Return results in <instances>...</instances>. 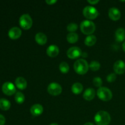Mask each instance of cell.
Masks as SVG:
<instances>
[{
	"instance_id": "6da1fadb",
	"label": "cell",
	"mask_w": 125,
	"mask_h": 125,
	"mask_svg": "<svg viewBox=\"0 0 125 125\" xmlns=\"http://www.w3.org/2000/svg\"><path fill=\"white\" fill-rule=\"evenodd\" d=\"M94 120L97 125H108L111 122V116L107 112L100 111L96 114Z\"/></svg>"
},
{
	"instance_id": "7a4b0ae2",
	"label": "cell",
	"mask_w": 125,
	"mask_h": 125,
	"mask_svg": "<svg viewBox=\"0 0 125 125\" xmlns=\"http://www.w3.org/2000/svg\"><path fill=\"white\" fill-rule=\"evenodd\" d=\"M89 65L84 59H78L74 63V70L79 74H85L88 72Z\"/></svg>"
},
{
	"instance_id": "3957f363",
	"label": "cell",
	"mask_w": 125,
	"mask_h": 125,
	"mask_svg": "<svg viewBox=\"0 0 125 125\" xmlns=\"http://www.w3.org/2000/svg\"><path fill=\"white\" fill-rule=\"evenodd\" d=\"M80 28L83 34L89 35H92L93 33L95 32L96 26L95 23L92 21L85 20L81 23Z\"/></svg>"
},
{
	"instance_id": "277c9868",
	"label": "cell",
	"mask_w": 125,
	"mask_h": 125,
	"mask_svg": "<svg viewBox=\"0 0 125 125\" xmlns=\"http://www.w3.org/2000/svg\"><path fill=\"white\" fill-rule=\"evenodd\" d=\"M97 95L99 98L104 101H108L112 98V93L110 89L105 87H101L97 90Z\"/></svg>"
},
{
	"instance_id": "5b68a950",
	"label": "cell",
	"mask_w": 125,
	"mask_h": 125,
	"mask_svg": "<svg viewBox=\"0 0 125 125\" xmlns=\"http://www.w3.org/2000/svg\"><path fill=\"white\" fill-rule=\"evenodd\" d=\"M83 15L86 18L89 20L95 19L98 16L99 12L95 7L93 6H86L83 10Z\"/></svg>"
},
{
	"instance_id": "8992f818",
	"label": "cell",
	"mask_w": 125,
	"mask_h": 125,
	"mask_svg": "<svg viewBox=\"0 0 125 125\" xmlns=\"http://www.w3.org/2000/svg\"><path fill=\"white\" fill-rule=\"evenodd\" d=\"M19 23L20 26L25 30L29 29L32 25V20L29 14H23L20 17Z\"/></svg>"
},
{
	"instance_id": "52a82bcc",
	"label": "cell",
	"mask_w": 125,
	"mask_h": 125,
	"mask_svg": "<svg viewBox=\"0 0 125 125\" xmlns=\"http://www.w3.org/2000/svg\"><path fill=\"white\" fill-rule=\"evenodd\" d=\"M48 92L53 96H57L62 93V89L60 84L57 83H51L48 86Z\"/></svg>"
},
{
	"instance_id": "ba28073f",
	"label": "cell",
	"mask_w": 125,
	"mask_h": 125,
	"mask_svg": "<svg viewBox=\"0 0 125 125\" xmlns=\"http://www.w3.org/2000/svg\"><path fill=\"white\" fill-rule=\"evenodd\" d=\"M2 91L5 95L11 96L13 95L16 92L15 85L10 82H6L2 86Z\"/></svg>"
},
{
	"instance_id": "9c48e42d",
	"label": "cell",
	"mask_w": 125,
	"mask_h": 125,
	"mask_svg": "<svg viewBox=\"0 0 125 125\" xmlns=\"http://www.w3.org/2000/svg\"><path fill=\"white\" fill-rule=\"evenodd\" d=\"M82 51L79 47L73 46L70 48L67 52V56L71 59H74L80 57L82 55Z\"/></svg>"
},
{
	"instance_id": "30bf717a",
	"label": "cell",
	"mask_w": 125,
	"mask_h": 125,
	"mask_svg": "<svg viewBox=\"0 0 125 125\" xmlns=\"http://www.w3.org/2000/svg\"><path fill=\"white\" fill-rule=\"evenodd\" d=\"M115 73L118 74H122L125 72V63L123 61H117L114 65Z\"/></svg>"
},
{
	"instance_id": "8fae6325",
	"label": "cell",
	"mask_w": 125,
	"mask_h": 125,
	"mask_svg": "<svg viewBox=\"0 0 125 125\" xmlns=\"http://www.w3.org/2000/svg\"><path fill=\"white\" fill-rule=\"evenodd\" d=\"M21 30L18 27H13L9 29L8 32L9 37L12 40H16L21 35Z\"/></svg>"
},
{
	"instance_id": "7c38bea8",
	"label": "cell",
	"mask_w": 125,
	"mask_h": 125,
	"mask_svg": "<svg viewBox=\"0 0 125 125\" xmlns=\"http://www.w3.org/2000/svg\"><path fill=\"white\" fill-rule=\"evenodd\" d=\"M109 17L112 20L117 21L120 18L121 12L116 7H112L109 10Z\"/></svg>"
},
{
	"instance_id": "4fadbf2b",
	"label": "cell",
	"mask_w": 125,
	"mask_h": 125,
	"mask_svg": "<svg viewBox=\"0 0 125 125\" xmlns=\"http://www.w3.org/2000/svg\"><path fill=\"white\" fill-rule=\"evenodd\" d=\"M30 112L31 114L34 117H37L40 115L43 112V107L41 104H35L33 105L30 109Z\"/></svg>"
},
{
	"instance_id": "5bb4252c",
	"label": "cell",
	"mask_w": 125,
	"mask_h": 125,
	"mask_svg": "<svg viewBox=\"0 0 125 125\" xmlns=\"http://www.w3.org/2000/svg\"><path fill=\"white\" fill-rule=\"evenodd\" d=\"M59 53V49L58 46L55 45H50L46 50V54L51 57H56Z\"/></svg>"
},
{
	"instance_id": "9a60e30c",
	"label": "cell",
	"mask_w": 125,
	"mask_h": 125,
	"mask_svg": "<svg viewBox=\"0 0 125 125\" xmlns=\"http://www.w3.org/2000/svg\"><path fill=\"white\" fill-rule=\"evenodd\" d=\"M36 42L40 45H44L47 42V37L42 32H39L36 34L35 36Z\"/></svg>"
},
{
	"instance_id": "2e32d148",
	"label": "cell",
	"mask_w": 125,
	"mask_h": 125,
	"mask_svg": "<svg viewBox=\"0 0 125 125\" xmlns=\"http://www.w3.org/2000/svg\"><path fill=\"white\" fill-rule=\"evenodd\" d=\"M95 91L92 88H89L86 89L83 94V98L85 100L87 101H91L95 98Z\"/></svg>"
},
{
	"instance_id": "e0dca14e",
	"label": "cell",
	"mask_w": 125,
	"mask_h": 125,
	"mask_svg": "<svg viewBox=\"0 0 125 125\" xmlns=\"http://www.w3.org/2000/svg\"><path fill=\"white\" fill-rule=\"evenodd\" d=\"M115 39L118 42H122L125 39V29L124 28H120L115 31Z\"/></svg>"
},
{
	"instance_id": "ac0fdd59",
	"label": "cell",
	"mask_w": 125,
	"mask_h": 125,
	"mask_svg": "<svg viewBox=\"0 0 125 125\" xmlns=\"http://www.w3.org/2000/svg\"><path fill=\"white\" fill-rule=\"evenodd\" d=\"M15 85L20 90H24L27 87V81L23 77H18L15 79Z\"/></svg>"
},
{
	"instance_id": "d6986e66",
	"label": "cell",
	"mask_w": 125,
	"mask_h": 125,
	"mask_svg": "<svg viewBox=\"0 0 125 125\" xmlns=\"http://www.w3.org/2000/svg\"><path fill=\"white\" fill-rule=\"evenodd\" d=\"M83 85L79 83H76L72 87V91L75 95H79L83 92Z\"/></svg>"
},
{
	"instance_id": "ffe728a7",
	"label": "cell",
	"mask_w": 125,
	"mask_h": 125,
	"mask_svg": "<svg viewBox=\"0 0 125 125\" xmlns=\"http://www.w3.org/2000/svg\"><path fill=\"white\" fill-rule=\"evenodd\" d=\"M11 104L9 100L4 98L0 99V109L2 111H7L10 109Z\"/></svg>"
},
{
	"instance_id": "44dd1931",
	"label": "cell",
	"mask_w": 125,
	"mask_h": 125,
	"mask_svg": "<svg viewBox=\"0 0 125 125\" xmlns=\"http://www.w3.org/2000/svg\"><path fill=\"white\" fill-rule=\"evenodd\" d=\"M96 42V37L94 35H89L85 38V45L89 46H93L95 44V43Z\"/></svg>"
},
{
	"instance_id": "7402d4cb",
	"label": "cell",
	"mask_w": 125,
	"mask_h": 125,
	"mask_svg": "<svg viewBox=\"0 0 125 125\" xmlns=\"http://www.w3.org/2000/svg\"><path fill=\"white\" fill-rule=\"evenodd\" d=\"M79 39V36L76 33L70 32L67 35V40L70 43H74L76 42Z\"/></svg>"
},
{
	"instance_id": "603a6c76",
	"label": "cell",
	"mask_w": 125,
	"mask_h": 125,
	"mask_svg": "<svg viewBox=\"0 0 125 125\" xmlns=\"http://www.w3.org/2000/svg\"><path fill=\"white\" fill-rule=\"evenodd\" d=\"M25 96L23 93L20 92H17L15 95V100L18 104H22L24 101Z\"/></svg>"
},
{
	"instance_id": "cb8c5ba5",
	"label": "cell",
	"mask_w": 125,
	"mask_h": 125,
	"mask_svg": "<svg viewBox=\"0 0 125 125\" xmlns=\"http://www.w3.org/2000/svg\"><path fill=\"white\" fill-rule=\"evenodd\" d=\"M59 70L62 73L65 74L69 72L70 67L68 63L66 62H62L59 65Z\"/></svg>"
},
{
	"instance_id": "d4e9b609",
	"label": "cell",
	"mask_w": 125,
	"mask_h": 125,
	"mask_svg": "<svg viewBox=\"0 0 125 125\" xmlns=\"http://www.w3.org/2000/svg\"><path fill=\"white\" fill-rule=\"evenodd\" d=\"M100 63L98 61H92L89 65V68L92 71H98L100 68Z\"/></svg>"
},
{
	"instance_id": "484cf974",
	"label": "cell",
	"mask_w": 125,
	"mask_h": 125,
	"mask_svg": "<svg viewBox=\"0 0 125 125\" xmlns=\"http://www.w3.org/2000/svg\"><path fill=\"white\" fill-rule=\"evenodd\" d=\"M67 29V31H68L70 32H74L78 29V25L74 23H71L68 24Z\"/></svg>"
},
{
	"instance_id": "4316f807",
	"label": "cell",
	"mask_w": 125,
	"mask_h": 125,
	"mask_svg": "<svg viewBox=\"0 0 125 125\" xmlns=\"http://www.w3.org/2000/svg\"><path fill=\"white\" fill-rule=\"evenodd\" d=\"M93 84H94L95 86L101 87V85L103 84V81L100 77H95L93 79Z\"/></svg>"
},
{
	"instance_id": "83f0119b",
	"label": "cell",
	"mask_w": 125,
	"mask_h": 125,
	"mask_svg": "<svg viewBox=\"0 0 125 125\" xmlns=\"http://www.w3.org/2000/svg\"><path fill=\"white\" fill-rule=\"evenodd\" d=\"M116 78H117V75L115 73H111L106 77V79L109 83H112V82L115 81Z\"/></svg>"
},
{
	"instance_id": "f1b7e54d",
	"label": "cell",
	"mask_w": 125,
	"mask_h": 125,
	"mask_svg": "<svg viewBox=\"0 0 125 125\" xmlns=\"http://www.w3.org/2000/svg\"><path fill=\"white\" fill-rule=\"evenodd\" d=\"M6 123V118L2 115L0 114V125H4Z\"/></svg>"
},
{
	"instance_id": "f546056e",
	"label": "cell",
	"mask_w": 125,
	"mask_h": 125,
	"mask_svg": "<svg viewBox=\"0 0 125 125\" xmlns=\"http://www.w3.org/2000/svg\"><path fill=\"white\" fill-rule=\"evenodd\" d=\"M99 1H100L99 0H94V1H92V0H87V2L92 5L96 4L98 3Z\"/></svg>"
},
{
	"instance_id": "4dcf8cb0",
	"label": "cell",
	"mask_w": 125,
	"mask_h": 125,
	"mask_svg": "<svg viewBox=\"0 0 125 125\" xmlns=\"http://www.w3.org/2000/svg\"><path fill=\"white\" fill-rule=\"evenodd\" d=\"M56 2H57L56 0H46V4H48V5H52L56 3Z\"/></svg>"
},
{
	"instance_id": "1f68e13d",
	"label": "cell",
	"mask_w": 125,
	"mask_h": 125,
	"mask_svg": "<svg viewBox=\"0 0 125 125\" xmlns=\"http://www.w3.org/2000/svg\"><path fill=\"white\" fill-rule=\"evenodd\" d=\"M122 48H123V51H124L125 52V41L124 42V43H123V45H122Z\"/></svg>"
},
{
	"instance_id": "d6a6232c",
	"label": "cell",
	"mask_w": 125,
	"mask_h": 125,
	"mask_svg": "<svg viewBox=\"0 0 125 125\" xmlns=\"http://www.w3.org/2000/svg\"><path fill=\"white\" fill-rule=\"evenodd\" d=\"M84 125H94L92 123H90V122H88V123H85Z\"/></svg>"
},
{
	"instance_id": "836d02e7",
	"label": "cell",
	"mask_w": 125,
	"mask_h": 125,
	"mask_svg": "<svg viewBox=\"0 0 125 125\" xmlns=\"http://www.w3.org/2000/svg\"><path fill=\"white\" fill-rule=\"evenodd\" d=\"M50 125H59L57 124V123H51Z\"/></svg>"
}]
</instances>
